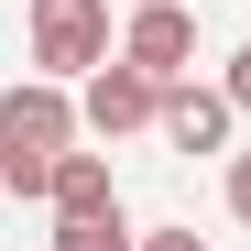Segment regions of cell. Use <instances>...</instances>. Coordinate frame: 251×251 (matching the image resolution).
Listing matches in <instances>:
<instances>
[{
    "label": "cell",
    "mask_w": 251,
    "mask_h": 251,
    "mask_svg": "<svg viewBox=\"0 0 251 251\" xmlns=\"http://www.w3.org/2000/svg\"><path fill=\"white\" fill-rule=\"evenodd\" d=\"M229 120H240V99H229V88H197V76H175L153 131L175 142V153H229Z\"/></svg>",
    "instance_id": "obj_5"
},
{
    "label": "cell",
    "mask_w": 251,
    "mask_h": 251,
    "mask_svg": "<svg viewBox=\"0 0 251 251\" xmlns=\"http://www.w3.org/2000/svg\"><path fill=\"white\" fill-rule=\"evenodd\" d=\"M55 251H142V229L120 207H76V219H55Z\"/></svg>",
    "instance_id": "obj_7"
},
{
    "label": "cell",
    "mask_w": 251,
    "mask_h": 251,
    "mask_svg": "<svg viewBox=\"0 0 251 251\" xmlns=\"http://www.w3.org/2000/svg\"><path fill=\"white\" fill-rule=\"evenodd\" d=\"M44 207L55 219H76V207H120V175H109V153H55V186H44Z\"/></svg>",
    "instance_id": "obj_6"
},
{
    "label": "cell",
    "mask_w": 251,
    "mask_h": 251,
    "mask_svg": "<svg viewBox=\"0 0 251 251\" xmlns=\"http://www.w3.org/2000/svg\"><path fill=\"white\" fill-rule=\"evenodd\" d=\"M142 251H207L197 229H142Z\"/></svg>",
    "instance_id": "obj_10"
},
{
    "label": "cell",
    "mask_w": 251,
    "mask_h": 251,
    "mask_svg": "<svg viewBox=\"0 0 251 251\" xmlns=\"http://www.w3.org/2000/svg\"><path fill=\"white\" fill-rule=\"evenodd\" d=\"M120 55H131L142 76H164V88H175V76L197 66V11H186V0H142V11L120 22Z\"/></svg>",
    "instance_id": "obj_4"
},
{
    "label": "cell",
    "mask_w": 251,
    "mask_h": 251,
    "mask_svg": "<svg viewBox=\"0 0 251 251\" xmlns=\"http://www.w3.org/2000/svg\"><path fill=\"white\" fill-rule=\"evenodd\" d=\"M120 44H109V0H33V66L44 76H88V66H109Z\"/></svg>",
    "instance_id": "obj_2"
},
{
    "label": "cell",
    "mask_w": 251,
    "mask_h": 251,
    "mask_svg": "<svg viewBox=\"0 0 251 251\" xmlns=\"http://www.w3.org/2000/svg\"><path fill=\"white\" fill-rule=\"evenodd\" d=\"M120 11H142V0H120Z\"/></svg>",
    "instance_id": "obj_11"
},
{
    "label": "cell",
    "mask_w": 251,
    "mask_h": 251,
    "mask_svg": "<svg viewBox=\"0 0 251 251\" xmlns=\"http://www.w3.org/2000/svg\"><path fill=\"white\" fill-rule=\"evenodd\" d=\"M76 120H88L99 142L153 131V120H164V76H142L131 55H109V66H88V76H76Z\"/></svg>",
    "instance_id": "obj_3"
},
{
    "label": "cell",
    "mask_w": 251,
    "mask_h": 251,
    "mask_svg": "<svg viewBox=\"0 0 251 251\" xmlns=\"http://www.w3.org/2000/svg\"><path fill=\"white\" fill-rule=\"evenodd\" d=\"M229 219H240V229H251V153H240V164H229Z\"/></svg>",
    "instance_id": "obj_8"
},
{
    "label": "cell",
    "mask_w": 251,
    "mask_h": 251,
    "mask_svg": "<svg viewBox=\"0 0 251 251\" xmlns=\"http://www.w3.org/2000/svg\"><path fill=\"white\" fill-rule=\"evenodd\" d=\"M88 131L66 99V76H22V88H0V197H44L55 186V153Z\"/></svg>",
    "instance_id": "obj_1"
},
{
    "label": "cell",
    "mask_w": 251,
    "mask_h": 251,
    "mask_svg": "<svg viewBox=\"0 0 251 251\" xmlns=\"http://www.w3.org/2000/svg\"><path fill=\"white\" fill-rule=\"evenodd\" d=\"M219 88H229V99H240V109H251V44H240V55H229V76H219Z\"/></svg>",
    "instance_id": "obj_9"
}]
</instances>
